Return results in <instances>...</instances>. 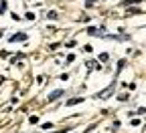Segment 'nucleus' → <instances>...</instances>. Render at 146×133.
Wrapping results in <instances>:
<instances>
[{
  "label": "nucleus",
  "instance_id": "obj_1",
  "mask_svg": "<svg viewBox=\"0 0 146 133\" xmlns=\"http://www.w3.org/2000/svg\"><path fill=\"white\" fill-rule=\"evenodd\" d=\"M112 93H114V85H110L108 89H104V91H102V93L98 95V97H100V99H106V97H110Z\"/></svg>",
  "mask_w": 146,
  "mask_h": 133
},
{
  "label": "nucleus",
  "instance_id": "obj_2",
  "mask_svg": "<svg viewBox=\"0 0 146 133\" xmlns=\"http://www.w3.org/2000/svg\"><path fill=\"white\" fill-rule=\"evenodd\" d=\"M87 34H94V36H104V28H87Z\"/></svg>",
  "mask_w": 146,
  "mask_h": 133
},
{
  "label": "nucleus",
  "instance_id": "obj_3",
  "mask_svg": "<svg viewBox=\"0 0 146 133\" xmlns=\"http://www.w3.org/2000/svg\"><path fill=\"white\" fill-rule=\"evenodd\" d=\"M16 41H27V34H23V32H18V34H14L12 39H10V43H16Z\"/></svg>",
  "mask_w": 146,
  "mask_h": 133
},
{
  "label": "nucleus",
  "instance_id": "obj_4",
  "mask_svg": "<svg viewBox=\"0 0 146 133\" xmlns=\"http://www.w3.org/2000/svg\"><path fill=\"white\" fill-rule=\"evenodd\" d=\"M61 95H63V91H61V89H59V91H53V93L49 95V101H55V99H59Z\"/></svg>",
  "mask_w": 146,
  "mask_h": 133
},
{
  "label": "nucleus",
  "instance_id": "obj_5",
  "mask_svg": "<svg viewBox=\"0 0 146 133\" xmlns=\"http://www.w3.org/2000/svg\"><path fill=\"white\" fill-rule=\"evenodd\" d=\"M136 2H142V0H122V6H130V4H136Z\"/></svg>",
  "mask_w": 146,
  "mask_h": 133
},
{
  "label": "nucleus",
  "instance_id": "obj_6",
  "mask_svg": "<svg viewBox=\"0 0 146 133\" xmlns=\"http://www.w3.org/2000/svg\"><path fill=\"white\" fill-rule=\"evenodd\" d=\"M47 18H49V20H57V12H55V10H49V12H47Z\"/></svg>",
  "mask_w": 146,
  "mask_h": 133
},
{
  "label": "nucleus",
  "instance_id": "obj_7",
  "mask_svg": "<svg viewBox=\"0 0 146 133\" xmlns=\"http://www.w3.org/2000/svg\"><path fill=\"white\" fill-rule=\"evenodd\" d=\"M81 101H83L81 97H75V99H69V101H67V105H75V103H81Z\"/></svg>",
  "mask_w": 146,
  "mask_h": 133
},
{
  "label": "nucleus",
  "instance_id": "obj_8",
  "mask_svg": "<svg viewBox=\"0 0 146 133\" xmlns=\"http://www.w3.org/2000/svg\"><path fill=\"white\" fill-rule=\"evenodd\" d=\"M126 14H130V16H132V14H140V8H128Z\"/></svg>",
  "mask_w": 146,
  "mask_h": 133
},
{
  "label": "nucleus",
  "instance_id": "obj_9",
  "mask_svg": "<svg viewBox=\"0 0 146 133\" xmlns=\"http://www.w3.org/2000/svg\"><path fill=\"white\" fill-rule=\"evenodd\" d=\"M108 59H110V56H108V54H106V52H102V54H100V61H102V63H106V61H108Z\"/></svg>",
  "mask_w": 146,
  "mask_h": 133
},
{
  "label": "nucleus",
  "instance_id": "obj_10",
  "mask_svg": "<svg viewBox=\"0 0 146 133\" xmlns=\"http://www.w3.org/2000/svg\"><path fill=\"white\" fill-rule=\"evenodd\" d=\"M75 45H77L75 41H69V43H67V48H73V47H75Z\"/></svg>",
  "mask_w": 146,
  "mask_h": 133
},
{
  "label": "nucleus",
  "instance_id": "obj_11",
  "mask_svg": "<svg viewBox=\"0 0 146 133\" xmlns=\"http://www.w3.org/2000/svg\"><path fill=\"white\" fill-rule=\"evenodd\" d=\"M96 4V0H85V6H94Z\"/></svg>",
  "mask_w": 146,
  "mask_h": 133
},
{
  "label": "nucleus",
  "instance_id": "obj_12",
  "mask_svg": "<svg viewBox=\"0 0 146 133\" xmlns=\"http://www.w3.org/2000/svg\"><path fill=\"white\" fill-rule=\"evenodd\" d=\"M41 127H43V129H51V127H53V123H43Z\"/></svg>",
  "mask_w": 146,
  "mask_h": 133
}]
</instances>
